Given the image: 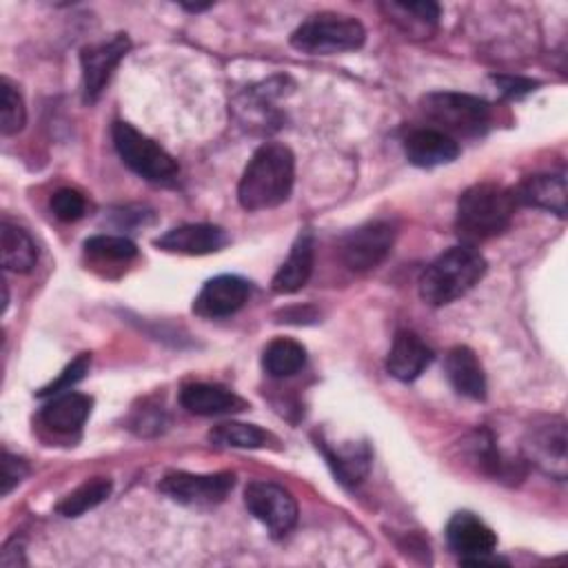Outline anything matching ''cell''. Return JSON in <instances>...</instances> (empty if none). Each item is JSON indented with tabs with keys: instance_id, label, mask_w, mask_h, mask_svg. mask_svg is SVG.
I'll return each mask as SVG.
<instances>
[{
	"instance_id": "1",
	"label": "cell",
	"mask_w": 568,
	"mask_h": 568,
	"mask_svg": "<svg viewBox=\"0 0 568 568\" xmlns=\"http://www.w3.org/2000/svg\"><path fill=\"white\" fill-rule=\"evenodd\" d=\"M295 158L284 144H262L248 160L240 184L237 202L244 211H264L284 204L293 191Z\"/></svg>"
},
{
	"instance_id": "2",
	"label": "cell",
	"mask_w": 568,
	"mask_h": 568,
	"mask_svg": "<svg viewBox=\"0 0 568 568\" xmlns=\"http://www.w3.org/2000/svg\"><path fill=\"white\" fill-rule=\"evenodd\" d=\"M517 202L513 189L481 182L466 189L457 200L455 231L462 244L475 246L477 242L490 240L504 233L515 215Z\"/></svg>"
},
{
	"instance_id": "3",
	"label": "cell",
	"mask_w": 568,
	"mask_h": 568,
	"mask_svg": "<svg viewBox=\"0 0 568 568\" xmlns=\"http://www.w3.org/2000/svg\"><path fill=\"white\" fill-rule=\"evenodd\" d=\"M486 273L484 255L470 244H457L437 255L419 277V295L430 306H444L466 295Z\"/></svg>"
},
{
	"instance_id": "4",
	"label": "cell",
	"mask_w": 568,
	"mask_h": 568,
	"mask_svg": "<svg viewBox=\"0 0 568 568\" xmlns=\"http://www.w3.org/2000/svg\"><path fill=\"white\" fill-rule=\"evenodd\" d=\"M364 38L366 31L359 20L344 13L322 11L304 20L293 31L291 44L302 53L331 55L359 49L364 44Z\"/></svg>"
},
{
	"instance_id": "5",
	"label": "cell",
	"mask_w": 568,
	"mask_h": 568,
	"mask_svg": "<svg viewBox=\"0 0 568 568\" xmlns=\"http://www.w3.org/2000/svg\"><path fill=\"white\" fill-rule=\"evenodd\" d=\"M424 115L435 122L433 129L446 135L475 138L488 129L490 106L486 100L457 91H433L422 98Z\"/></svg>"
},
{
	"instance_id": "6",
	"label": "cell",
	"mask_w": 568,
	"mask_h": 568,
	"mask_svg": "<svg viewBox=\"0 0 568 568\" xmlns=\"http://www.w3.org/2000/svg\"><path fill=\"white\" fill-rule=\"evenodd\" d=\"M113 144L122 162L140 178L155 184H173L178 180L180 169L175 160L160 144H155L131 124H113Z\"/></svg>"
},
{
	"instance_id": "7",
	"label": "cell",
	"mask_w": 568,
	"mask_h": 568,
	"mask_svg": "<svg viewBox=\"0 0 568 568\" xmlns=\"http://www.w3.org/2000/svg\"><path fill=\"white\" fill-rule=\"evenodd\" d=\"M244 504L248 513L262 521L273 537H284L297 524V504L293 495L264 479H255L244 488Z\"/></svg>"
},
{
	"instance_id": "8",
	"label": "cell",
	"mask_w": 568,
	"mask_h": 568,
	"mask_svg": "<svg viewBox=\"0 0 568 568\" xmlns=\"http://www.w3.org/2000/svg\"><path fill=\"white\" fill-rule=\"evenodd\" d=\"M395 242V229L390 222H366L342 237L339 255L344 264L355 273H366L379 266L390 253Z\"/></svg>"
},
{
	"instance_id": "9",
	"label": "cell",
	"mask_w": 568,
	"mask_h": 568,
	"mask_svg": "<svg viewBox=\"0 0 568 568\" xmlns=\"http://www.w3.org/2000/svg\"><path fill=\"white\" fill-rule=\"evenodd\" d=\"M233 484H235L233 473L195 475V473L173 470L160 479V490L178 504L215 506V504L224 501V497L229 495Z\"/></svg>"
},
{
	"instance_id": "10",
	"label": "cell",
	"mask_w": 568,
	"mask_h": 568,
	"mask_svg": "<svg viewBox=\"0 0 568 568\" xmlns=\"http://www.w3.org/2000/svg\"><path fill=\"white\" fill-rule=\"evenodd\" d=\"M448 546L462 557V564L484 566V564H504L493 557L497 546V535L486 526L477 515L462 510L455 513L446 526Z\"/></svg>"
},
{
	"instance_id": "11",
	"label": "cell",
	"mask_w": 568,
	"mask_h": 568,
	"mask_svg": "<svg viewBox=\"0 0 568 568\" xmlns=\"http://www.w3.org/2000/svg\"><path fill=\"white\" fill-rule=\"evenodd\" d=\"M131 49V42L124 33H115L109 40L98 44H89L80 53V69H82V98L84 102H95L104 91L111 73L120 64V60Z\"/></svg>"
},
{
	"instance_id": "12",
	"label": "cell",
	"mask_w": 568,
	"mask_h": 568,
	"mask_svg": "<svg viewBox=\"0 0 568 568\" xmlns=\"http://www.w3.org/2000/svg\"><path fill=\"white\" fill-rule=\"evenodd\" d=\"M526 455L550 477H566V426L561 419L537 424L526 435Z\"/></svg>"
},
{
	"instance_id": "13",
	"label": "cell",
	"mask_w": 568,
	"mask_h": 568,
	"mask_svg": "<svg viewBox=\"0 0 568 568\" xmlns=\"http://www.w3.org/2000/svg\"><path fill=\"white\" fill-rule=\"evenodd\" d=\"M248 282L237 275L211 277L193 300V313L200 317H229L244 306Z\"/></svg>"
},
{
	"instance_id": "14",
	"label": "cell",
	"mask_w": 568,
	"mask_h": 568,
	"mask_svg": "<svg viewBox=\"0 0 568 568\" xmlns=\"http://www.w3.org/2000/svg\"><path fill=\"white\" fill-rule=\"evenodd\" d=\"M229 242L224 229L215 224H182L155 237V246L182 255H209Z\"/></svg>"
},
{
	"instance_id": "15",
	"label": "cell",
	"mask_w": 568,
	"mask_h": 568,
	"mask_svg": "<svg viewBox=\"0 0 568 568\" xmlns=\"http://www.w3.org/2000/svg\"><path fill=\"white\" fill-rule=\"evenodd\" d=\"M404 153L410 164L419 169H433L453 162L459 155V144L444 131L426 126L415 129L404 138Z\"/></svg>"
},
{
	"instance_id": "16",
	"label": "cell",
	"mask_w": 568,
	"mask_h": 568,
	"mask_svg": "<svg viewBox=\"0 0 568 568\" xmlns=\"http://www.w3.org/2000/svg\"><path fill=\"white\" fill-rule=\"evenodd\" d=\"M517 206H535L550 213H557L559 217L566 215V178L564 173H537L528 175L524 182H519L517 189H513Z\"/></svg>"
},
{
	"instance_id": "17",
	"label": "cell",
	"mask_w": 568,
	"mask_h": 568,
	"mask_svg": "<svg viewBox=\"0 0 568 568\" xmlns=\"http://www.w3.org/2000/svg\"><path fill=\"white\" fill-rule=\"evenodd\" d=\"M433 362V348L415 333L399 331L386 357L388 373L399 382L417 379Z\"/></svg>"
},
{
	"instance_id": "18",
	"label": "cell",
	"mask_w": 568,
	"mask_h": 568,
	"mask_svg": "<svg viewBox=\"0 0 568 568\" xmlns=\"http://www.w3.org/2000/svg\"><path fill=\"white\" fill-rule=\"evenodd\" d=\"M180 402L189 413L202 415V417L224 415V413H235L246 408V402L242 397H237L224 386L206 384V382L186 384L180 393Z\"/></svg>"
},
{
	"instance_id": "19",
	"label": "cell",
	"mask_w": 568,
	"mask_h": 568,
	"mask_svg": "<svg viewBox=\"0 0 568 568\" xmlns=\"http://www.w3.org/2000/svg\"><path fill=\"white\" fill-rule=\"evenodd\" d=\"M313 255H315L313 235L308 231H304V233L297 235V240L291 246L288 257L284 260V264L273 275V282H271L273 293L288 295V293L300 291L313 273Z\"/></svg>"
},
{
	"instance_id": "20",
	"label": "cell",
	"mask_w": 568,
	"mask_h": 568,
	"mask_svg": "<svg viewBox=\"0 0 568 568\" xmlns=\"http://www.w3.org/2000/svg\"><path fill=\"white\" fill-rule=\"evenodd\" d=\"M446 377L453 388L468 399L486 397V375L477 355L468 346H453L446 353Z\"/></svg>"
},
{
	"instance_id": "21",
	"label": "cell",
	"mask_w": 568,
	"mask_h": 568,
	"mask_svg": "<svg viewBox=\"0 0 568 568\" xmlns=\"http://www.w3.org/2000/svg\"><path fill=\"white\" fill-rule=\"evenodd\" d=\"M91 406L93 399L89 395L64 390L60 395H53V399L42 406L40 417L49 428L58 433H71L84 424V419L91 413Z\"/></svg>"
},
{
	"instance_id": "22",
	"label": "cell",
	"mask_w": 568,
	"mask_h": 568,
	"mask_svg": "<svg viewBox=\"0 0 568 568\" xmlns=\"http://www.w3.org/2000/svg\"><path fill=\"white\" fill-rule=\"evenodd\" d=\"M384 16L404 33L428 38L439 20V4L435 2H382Z\"/></svg>"
},
{
	"instance_id": "23",
	"label": "cell",
	"mask_w": 568,
	"mask_h": 568,
	"mask_svg": "<svg viewBox=\"0 0 568 568\" xmlns=\"http://www.w3.org/2000/svg\"><path fill=\"white\" fill-rule=\"evenodd\" d=\"M324 453V457L328 459L335 477L346 484V486H355L359 484L366 475H368V466H371V450L366 444H344L339 448H328L326 444H317Z\"/></svg>"
},
{
	"instance_id": "24",
	"label": "cell",
	"mask_w": 568,
	"mask_h": 568,
	"mask_svg": "<svg viewBox=\"0 0 568 568\" xmlns=\"http://www.w3.org/2000/svg\"><path fill=\"white\" fill-rule=\"evenodd\" d=\"M38 262V246L18 224L2 222V266L13 273H29Z\"/></svg>"
},
{
	"instance_id": "25",
	"label": "cell",
	"mask_w": 568,
	"mask_h": 568,
	"mask_svg": "<svg viewBox=\"0 0 568 568\" xmlns=\"http://www.w3.org/2000/svg\"><path fill=\"white\" fill-rule=\"evenodd\" d=\"M306 364V348L288 337L273 339L262 353V366L271 377H291Z\"/></svg>"
},
{
	"instance_id": "26",
	"label": "cell",
	"mask_w": 568,
	"mask_h": 568,
	"mask_svg": "<svg viewBox=\"0 0 568 568\" xmlns=\"http://www.w3.org/2000/svg\"><path fill=\"white\" fill-rule=\"evenodd\" d=\"M113 490V484L109 477H93L89 481H84L82 486H78L75 490H71L58 506L55 510L62 517H80L82 513L100 506Z\"/></svg>"
},
{
	"instance_id": "27",
	"label": "cell",
	"mask_w": 568,
	"mask_h": 568,
	"mask_svg": "<svg viewBox=\"0 0 568 568\" xmlns=\"http://www.w3.org/2000/svg\"><path fill=\"white\" fill-rule=\"evenodd\" d=\"M268 433L262 430L255 424H242V422H224L217 424L209 439L217 446H231V448H262L268 442Z\"/></svg>"
},
{
	"instance_id": "28",
	"label": "cell",
	"mask_w": 568,
	"mask_h": 568,
	"mask_svg": "<svg viewBox=\"0 0 568 568\" xmlns=\"http://www.w3.org/2000/svg\"><path fill=\"white\" fill-rule=\"evenodd\" d=\"M0 131L2 135H13L24 126L27 120V111H24V102L22 95L18 93V89L4 78L2 80V89H0Z\"/></svg>"
},
{
	"instance_id": "29",
	"label": "cell",
	"mask_w": 568,
	"mask_h": 568,
	"mask_svg": "<svg viewBox=\"0 0 568 568\" xmlns=\"http://www.w3.org/2000/svg\"><path fill=\"white\" fill-rule=\"evenodd\" d=\"M84 251L109 262H129L138 253L135 244L122 235H93L84 242Z\"/></svg>"
},
{
	"instance_id": "30",
	"label": "cell",
	"mask_w": 568,
	"mask_h": 568,
	"mask_svg": "<svg viewBox=\"0 0 568 568\" xmlns=\"http://www.w3.org/2000/svg\"><path fill=\"white\" fill-rule=\"evenodd\" d=\"M89 366H91V355L80 353L71 364H67L62 368V373L51 384H47L44 388L38 390V397H53V395H60L64 390H71V386H75L87 375Z\"/></svg>"
},
{
	"instance_id": "31",
	"label": "cell",
	"mask_w": 568,
	"mask_h": 568,
	"mask_svg": "<svg viewBox=\"0 0 568 568\" xmlns=\"http://www.w3.org/2000/svg\"><path fill=\"white\" fill-rule=\"evenodd\" d=\"M51 211L62 222H75L84 215L87 202L75 189H58L51 195Z\"/></svg>"
},
{
	"instance_id": "32",
	"label": "cell",
	"mask_w": 568,
	"mask_h": 568,
	"mask_svg": "<svg viewBox=\"0 0 568 568\" xmlns=\"http://www.w3.org/2000/svg\"><path fill=\"white\" fill-rule=\"evenodd\" d=\"M27 473H29L27 462H22L20 457L4 450L2 453V495H9L11 488L18 486Z\"/></svg>"
},
{
	"instance_id": "33",
	"label": "cell",
	"mask_w": 568,
	"mask_h": 568,
	"mask_svg": "<svg viewBox=\"0 0 568 568\" xmlns=\"http://www.w3.org/2000/svg\"><path fill=\"white\" fill-rule=\"evenodd\" d=\"M499 87H501V93L508 95V98H519L528 91H532L537 87V82L532 80H524V78H501V75H495L493 78Z\"/></svg>"
},
{
	"instance_id": "34",
	"label": "cell",
	"mask_w": 568,
	"mask_h": 568,
	"mask_svg": "<svg viewBox=\"0 0 568 568\" xmlns=\"http://www.w3.org/2000/svg\"><path fill=\"white\" fill-rule=\"evenodd\" d=\"M211 4H184V9H189V11H204V9H209Z\"/></svg>"
}]
</instances>
